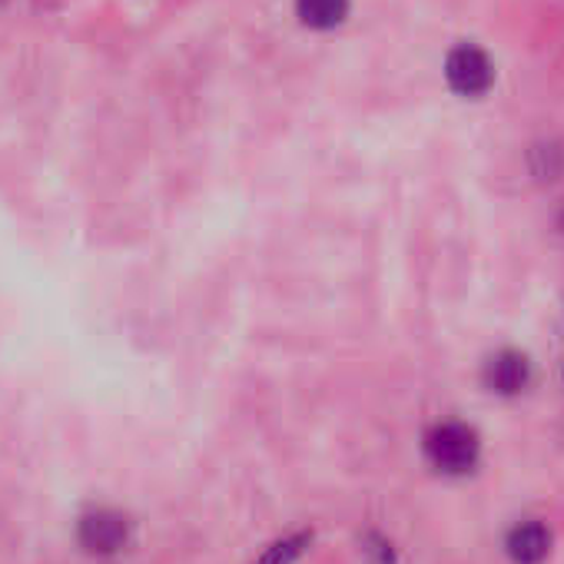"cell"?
<instances>
[{
  "label": "cell",
  "mask_w": 564,
  "mask_h": 564,
  "mask_svg": "<svg viewBox=\"0 0 564 564\" xmlns=\"http://www.w3.org/2000/svg\"><path fill=\"white\" fill-rule=\"evenodd\" d=\"M528 382H531V362L514 349H505L485 362V386L498 395H518Z\"/></svg>",
  "instance_id": "277c9868"
},
{
  "label": "cell",
  "mask_w": 564,
  "mask_h": 564,
  "mask_svg": "<svg viewBox=\"0 0 564 564\" xmlns=\"http://www.w3.org/2000/svg\"><path fill=\"white\" fill-rule=\"evenodd\" d=\"M425 455L429 462L445 471V475H465L478 465L481 442L478 432L465 422H442L429 432L425 438Z\"/></svg>",
  "instance_id": "6da1fadb"
},
{
  "label": "cell",
  "mask_w": 564,
  "mask_h": 564,
  "mask_svg": "<svg viewBox=\"0 0 564 564\" xmlns=\"http://www.w3.org/2000/svg\"><path fill=\"white\" fill-rule=\"evenodd\" d=\"M296 14L313 31H333L346 21L349 0H296Z\"/></svg>",
  "instance_id": "8992f818"
},
{
  "label": "cell",
  "mask_w": 564,
  "mask_h": 564,
  "mask_svg": "<svg viewBox=\"0 0 564 564\" xmlns=\"http://www.w3.org/2000/svg\"><path fill=\"white\" fill-rule=\"evenodd\" d=\"M445 80L462 97H481L495 84V67H491V61H488V54L481 47L462 44L445 61Z\"/></svg>",
  "instance_id": "7a4b0ae2"
},
{
  "label": "cell",
  "mask_w": 564,
  "mask_h": 564,
  "mask_svg": "<svg viewBox=\"0 0 564 564\" xmlns=\"http://www.w3.org/2000/svg\"><path fill=\"white\" fill-rule=\"evenodd\" d=\"M130 538V521L120 511H90L80 518V544L94 554H113L127 544Z\"/></svg>",
  "instance_id": "3957f363"
},
{
  "label": "cell",
  "mask_w": 564,
  "mask_h": 564,
  "mask_svg": "<svg viewBox=\"0 0 564 564\" xmlns=\"http://www.w3.org/2000/svg\"><path fill=\"white\" fill-rule=\"evenodd\" d=\"M310 544H313V531H296V534H290V538H282V541L269 544L256 564H293L300 554H306Z\"/></svg>",
  "instance_id": "52a82bcc"
},
{
  "label": "cell",
  "mask_w": 564,
  "mask_h": 564,
  "mask_svg": "<svg viewBox=\"0 0 564 564\" xmlns=\"http://www.w3.org/2000/svg\"><path fill=\"white\" fill-rule=\"evenodd\" d=\"M505 547L514 564H541L551 551V531L541 521H521L511 528Z\"/></svg>",
  "instance_id": "5b68a950"
}]
</instances>
